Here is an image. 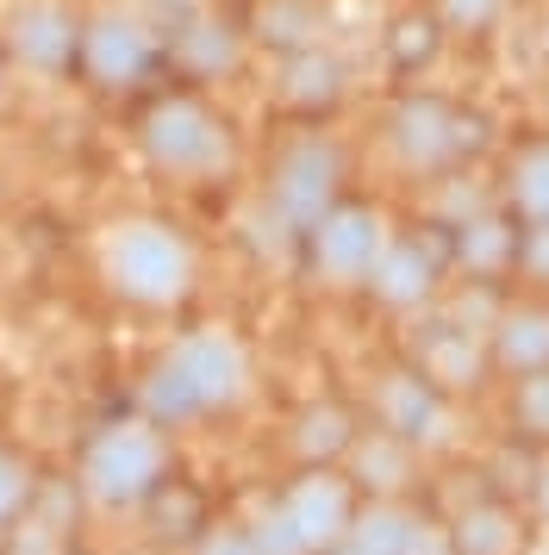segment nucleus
I'll return each mask as SVG.
<instances>
[{
  "instance_id": "nucleus-1",
  "label": "nucleus",
  "mask_w": 549,
  "mask_h": 555,
  "mask_svg": "<svg viewBox=\"0 0 549 555\" xmlns=\"http://www.w3.org/2000/svg\"><path fill=\"white\" fill-rule=\"evenodd\" d=\"M250 393V362L244 344L225 331H194L181 337L144 380V412L150 425H188L206 412H225Z\"/></svg>"
},
{
  "instance_id": "nucleus-2",
  "label": "nucleus",
  "mask_w": 549,
  "mask_h": 555,
  "mask_svg": "<svg viewBox=\"0 0 549 555\" xmlns=\"http://www.w3.org/2000/svg\"><path fill=\"white\" fill-rule=\"evenodd\" d=\"M169 475V437L156 425H106L81 450V493L100 505H144Z\"/></svg>"
},
{
  "instance_id": "nucleus-3",
  "label": "nucleus",
  "mask_w": 549,
  "mask_h": 555,
  "mask_svg": "<svg viewBox=\"0 0 549 555\" xmlns=\"http://www.w3.org/2000/svg\"><path fill=\"white\" fill-rule=\"evenodd\" d=\"M106 269H113V287L138 306H175L194 287V250L169 225H150V219H131L113 231Z\"/></svg>"
},
{
  "instance_id": "nucleus-4",
  "label": "nucleus",
  "mask_w": 549,
  "mask_h": 555,
  "mask_svg": "<svg viewBox=\"0 0 549 555\" xmlns=\"http://www.w3.org/2000/svg\"><path fill=\"white\" fill-rule=\"evenodd\" d=\"M274 505H281V512H288V525L299 530L306 555L337 550V543L349 537V518H356L349 480H344V475H331V468H306V475H299Z\"/></svg>"
},
{
  "instance_id": "nucleus-5",
  "label": "nucleus",
  "mask_w": 549,
  "mask_h": 555,
  "mask_svg": "<svg viewBox=\"0 0 549 555\" xmlns=\"http://www.w3.org/2000/svg\"><path fill=\"white\" fill-rule=\"evenodd\" d=\"M150 156L163 169H175V176H200V169H219L231 156V144L194 101H175L150 119Z\"/></svg>"
},
{
  "instance_id": "nucleus-6",
  "label": "nucleus",
  "mask_w": 549,
  "mask_h": 555,
  "mask_svg": "<svg viewBox=\"0 0 549 555\" xmlns=\"http://www.w3.org/2000/svg\"><path fill=\"white\" fill-rule=\"evenodd\" d=\"M331 181H337V156L324 144H299L281 163V181H274V212L288 225H319L324 201H331Z\"/></svg>"
},
{
  "instance_id": "nucleus-7",
  "label": "nucleus",
  "mask_w": 549,
  "mask_h": 555,
  "mask_svg": "<svg viewBox=\"0 0 549 555\" xmlns=\"http://www.w3.org/2000/svg\"><path fill=\"white\" fill-rule=\"evenodd\" d=\"M374 412H381L387 437H399V443H437V437H444V400H437L431 380H419V375H387Z\"/></svg>"
},
{
  "instance_id": "nucleus-8",
  "label": "nucleus",
  "mask_w": 549,
  "mask_h": 555,
  "mask_svg": "<svg viewBox=\"0 0 549 555\" xmlns=\"http://www.w3.org/2000/svg\"><path fill=\"white\" fill-rule=\"evenodd\" d=\"M381 256V219L374 212H337L319 225V269L331 281H362Z\"/></svg>"
},
{
  "instance_id": "nucleus-9",
  "label": "nucleus",
  "mask_w": 549,
  "mask_h": 555,
  "mask_svg": "<svg viewBox=\"0 0 549 555\" xmlns=\"http://www.w3.org/2000/svg\"><path fill=\"white\" fill-rule=\"evenodd\" d=\"M13 44H20L25 63L56 69V63L75 51V20L63 13V7H25L20 20H13Z\"/></svg>"
},
{
  "instance_id": "nucleus-10",
  "label": "nucleus",
  "mask_w": 549,
  "mask_h": 555,
  "mask_svg": "<svg viewBox=\"0 0 549 555\" xmlns=\"http://www.w3.org/2000/svg\"><path fill=\"white\" fill-rule=\"evenodd\" d=\"M88 63H94L100 81H131L150 63V38L131 20H106V26L88 31Z\"/></svg>"
},
{
  "instance_id": "nucleus-11",
  "label": "nucleus",
  "mask_w": 549,
  "mask_h": 555,
  "mask_svg": "<svg viewBox=\"0 0 549 555\" xmlns=\"http://www.w3.org/2000/svg\"><path fill=\"white\" fill-rule=\"evenodd\" d=\"M424 518H412L406 505H387V500H374L369 512H356L349 518V537L344 543H356L362 555H412V537H419Z\"/></svg>"
},
{
  "instance_id": "nucleus-12",
  "label": "nucleus",
  "mask_w": 549,
  "mask_h": 555,
  "mask_svg": "<svg viewBox=\"0 0 549 555\" xmlns=\"http://www.w3.org/2000/svg\"><path fill=\"white\" fill-rule=\"evenodd\" d=\"M524 530L506 505H474L462 512V525L449 530V555H519Z\"/></svg>"
},
{
  "instance_id": "nucleus-13",
  "label": "nucleus",
  "mask_w": 549,
  "mask_h": 555,
  "mask_svg": "<svg viewBox=\"0 0 549 555\" xmlns=\"http://www.w3.org/2000/svg\"><path fill=\"white\" fill-rule=\"evenodd\" d=\"M356 443V430H349V412L344 405H312L294 430V450L312 462V468H331V455H344Z\"/></svg>"
},
{
  "instance_id": "nucleus-14",
  "label": "nucleus",
  "mask_w": 549,
  "mask_h": 555,
  "mask_svg": "<svg viewBox=\"0 0 549 555\" xmlns=\"http://www.w3.org/2000/svg\"><path fill=\"white\" fill-rule=\"evenodd\" d=\"M499 362L519 369V375H537L549 362V319L544 312H524V319H506L499 331Z\"/></svg>"
},
{
  "instance_id": "nucleus-15",
  "label": "nucleus",
  "mask_w": 549,
  "mask_h": 555,
  "mask_svg": "<svg viewBox=\"0 0 549 555\" xmlns=\"http://www.w3.org/2000/svg\"><path fill=\"white\" fill-rule=\"evenodd\" d=\"M374 287H381V300H394V306H412L431 287V269H424V256L419 250H394V256H374Z\"/></svg>"
},
{
  "instance_id": "nucleus-16",
  "label": "nucleus",
  "mask_w": 549,
  "mask_h": 555,
  "mask_svg": "<svg viewBox=\"0 0 549 555\" xmlns=\"http://www.w3.org/2000/svg\"><path fill=\"white\" fill-rule=\"evenodd\" d=\"M349 455H356V480H362V487H381V493L399 487L406 468H412V462H406V443L387 437V430H381L374 443H349Z\"/></svg>"
},
{
  "instance_id": "nucleus-17",
  "label": "nucleus",
  "mask_w": 549,
  "mask_h": 555,
  "mask_svg": "<svg viewBox=\"0 0 549 555\" xmlns=\"http://www.w3.org/2000/svg\"><path fill=\"white\" fill-rule=\"evenodd\" d=\"M38 493H31V505H25V525H20V537L7 543V555H63V512H69V500L56 505V518H44L38 512Z\"/></svg>"
},
{
  "instance_id": "nucleus-18",
  "label": "nucleus",
  "mask_w": 549,
  "mask_h": 555,
  "mask_svg": "<svg viewBox=\"0 0 549 555\" xmlns=\"http://www.w3.org/2000/svg\"><path fill=\"white\" fill-rule=\"evenodd\" d=\"M31 493H38L31 462H20V455L0 450V525H7V518H20L25 505H31Z\"/></svg>"
},
{
  "instance_id": "nucleus-19",
  "label": "nucleus",
  "mask_w": 549,
  "mask_h": 555,
  "mask_svg": "<svg viewBox=\"0 0 549 555\" xmlns=\"http://www.w3.org/2000/svg\"><path fill=\"white\" fill-rule=\"evenodd\" d=\"M250 543H256V555H306V543H299V530L288 525L281 505H269V512L250 525Z\"/></svg>"
},
{
  "instance_id": "nucleus-20",
  "label": "nucleus",
  "mask_w": 549,
  "mask_h": 555,
  "mask_svg": "<svg viewBox=\"0 0 549 555\" xmlns=\"http://www.w3.org/2000/svg\"><path fill=\"white\" fill-rule=\"evenodd\" d=\"M519 418H524V430L549 437V369L524 375V387H519Z\"/></svg>"
},
{
  "instance_id": "nucleus-21",
  "label": "nucleus",
  "mask_w": 549,
  "mask_h": 555,
  "mask_svg": "<svg viewBox=\"0 0 549 555\" xmlns=\"http://www.w3.org/2000/svg\"><path fill=\"white\" fill-rule=\"evenodd\" d=\"M194 555H256V543H250V530L225 525V530H206Z\"/></svg>"
},
{
  "instance_id": "nucleus-22",
  "label": "nucleus",
  "mask_w": 549,
  "mask_h": 555,
  "mask_svg": "<svg viewBox=\"0 0 549 555\" xmlns=\"http://www.w3.org/2000/svg\"><path fill=\"white\" fill-rule=\"evenodd\" d=\"M519 194H524V206H531V212H544V219H549V156H544V163H531V169H524Z\"/></svg>"
},
{
  "instance_id": "nucleus-23",
  "label": "nucleus",
  "mask_w": 549,
  "mask_h": 555,
  "mask_svg": "<svg viewBox=\"0 0 549 555\" xmlns=\"http://www.w3.org/2000/svg\"><path fill=\"white\" fill-rule=\"evenodd\" d=\"M537 500H544V518H549V475L537 480Z\"/></svg>"
},
{
  "instance_id": "nucleus-24",
  "label": "nucleus",
  "mask_w": 549,
  "mask_h": 555,
  "mask_svg": "<svg viewBox=\"0 0 549 555\" xmlns=\"http://www.w3.org/2000/svg\"><path fill=\"white\" fill-rule=\"evenodd\" d=\"M324 555H362V550H356V543H337V550H324Z\"/></svg>"
},
{
  "instance_id": "nucleus-25",
  "label": "nucleus",
  "mask_w": 549,
  "mask_h": 555,
  "mask_svg": "<svg viewBox=\"0 0 549 555\" xmlns=\"http://www.w3.org/2000/svg\"><path fill=\"white\" fill-rule=\"evenodd\" d=\"M0 555H7V530H0Z\"/></svg>"
},
{
  "instance_id": "nucleus-26",
  "label": "nucleus",
  "mask_w": 549,
  "mask_h": 555,
  "mask_svg": "<svg viewBox=\"0 0 549 555\" xmlns=\"http://www.w3.org/2000/svg\"><path fill=\"white\" fill-rule=\"evenodd\" d=\"M63 555H69V550H63Z\"/></svg>"
}]
</instances>
